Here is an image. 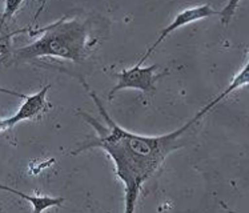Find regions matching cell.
<instances>
[{
  "label": "cell",
  "instance_id": "cell-2",
  "mask_svg": "<svg viewBox=\"0 0 249 213\" xmlns=\"http://www.w3.org/2000/svg\"><path fill=\"white\" fill-rule=\"evenodd\" d=\"M36 32H43V35L30 46L18 50L15 52L18 59L34 60L43 56H53L82 63L96 44L88 32L87 23L79 19H61Z\"/></svg>",
  "mask_w": 249,
  "mask_h": 213
},
{
  "label": "cell",
  "instance_id": "cell-12",
  "mask_svg": "<svg viewBox=\"0 0 249 213\" xmlns=\"http://www.w3.org/2000/svg\"><path fill=\"white\" fill-rule=\"evenodd\" d=\"M0 93H7V95H11V96H18L20 97V99H26L27 95H23V93H20V92H15V91H10V89H5V88H1L0 87Z\"/></svg>",
  "mask_w": 249,
  "mask_h": 213
},
{
  "label": "cell",
  "instance_id": "cell-13",
  "mask_svg": "<svg viewBox=\"0 0 249 213\" xmlns=\"http://www.w3.org/2000/svg\"><path fill=\"white\" fill-rule=\"evenodd\" d=\"M47 1H48V0H41V4H40V7H39V10H37V12H36V15H35V18H34V19H37V18H39V15H40L41 12H43V10H44V7H46V4H47Z\"/></svg>",
  "mask_w": 249,
  "mask_h": 213
},
{
  "label": "cell",
  "instance_id": "cell-7",
  "mask_svg": "<svg viewBox=\"0 0 249 213\" xmlns=\"http://www.w3.org/2000/svg\"><path fill=\"white\" fill-rule=\"evenodd\" d=\"M248 80H249V68H248V63H247V64L244 66V68H243V70H241V71H240L239 73L234 76L233 81L229 84L228 88H227V89H225L223 93H220L219 96L216 97L214 100H212V102L209 103V104H207V106H204L201 111H198L195 117H196L197 120H200V119H201V117H203L205 113H208L211 109H213L214 106H217V104H219L221 100H224L225 97L228 96L229 93H232V92H234L236 89H239V88H241V87L247 86V84H248Z\"/></svg>",
  "mask_w": 249,
  "mask_h": 213
},
{
  "label": "cell",
  "instance_id": "cell-11",
  "mask_svg": "<svg viewBox=\"0 0 249 213\" xmlns=\"http://www.w3.org/2000/svg\"><path fill=\"white\" fill-rule=\"evenodd\" d=\"M12 127V124H11L10 117L8 119H3V120H0V132H4L7 129H11Z\"/></svg>",
  "mask_w": 249,
  "mask_h": 213
},
{
  "label": "cell",
  "instance_id": "cell-8",
  "mask_svg": "<svg viewBox=\"0 0 249 213\" xmlns=\"http://www.w3.org/2000/svg\"><path fill=\"white\" fill-rule=\"evenodd\" d=\"M8 20L3 14H0V53L3 56H7L10 53V46L12 36L18 35L20 32H26V31H16L11 30L8 26Z\"/></svg>",
  "mask_w": 249,
  "mask_h": 213
},
{
  "label": "cell",
  "instance_id": "cell-1",
  "mask_svg": "<svg viewBox=\"0 0 249 213\" xmlns=\"http://www.w3.org/2000/svg\"><path fill=\"white\" fill-rule=\"evenodd\" d=\"M80 81L99 108L100 115L106 120V125L86 112H79L77 115L91 124L96 131V135L88 137V140L79 144L71 153L79 155L92 148H100L106 151L115 164L116 176L124 184V211L132 213L142 185L160 169L171 153L183 147V135L198 120L194 117L183 127L160 136H142L129 132L112 120L96 93L83 79H80Z\"/></svg>",
  "mask_w": 249,
  "mask_h": 213
},
{
  "label": "cell",
  "instance_id": "cell-9",
  "mask_svg": "<svg viewBox=\"0 0 249 213\" xmlns=\"http://www.w3.org/2000/svg\"><path fill=\"white\" fill-rule=\"evenodd\" d=\"M241 0H228L227 5L224 7L223 10L220 11L219 15L221 18V23L223 24H228L231 19L233 18V15L236 14V11L239 8V4Z\"/></svg>",
  "mask_w": 249,
  "mask_h": 213
},
{
  "label": "cell",
  "instance_id": "cell-4",
  "mask_svg": "<svg viewBox=\"0 0 249 213\" xmlns=\"http://www.w3.org/2000/svg\"><path fill=\"white\" fill-rule=\"evenodd\" d=\"M213 15H219V11H214L209 4L197 5V7H192V8H188V10L181 11V12L173 19V21H171V23L160 32L158 40L155 41L152 46L148 48L147 52H145V55L142 56V59L139 60V63L136 66H142V63L147 60L149 56L152 55V52L158 48V46H160V44L163 43L164 39H167L168 36L171 35V34H173L175 31H178V28L187 26V24H191V23H194V21L201 20V19H205V18H209V16Z\"/></svg>",
  "mask_w": 249,
  "mask_h": 213
},
{
  "label": "cell",
  "instance_id": "cell-6",
  "mask_svg": "<svg viewBox=\"0 0 249 213\" xmlns=\"http://www.w3.org/2000/svg\"><path fill=\"white\" fill-rule=\"evenodd\" d=\"M0 189L5 191V192H11L19 196V197L24 198L27 201H30L32 204V212L40 213L44 209L51 208V207H61V204L64 203V198L63 197H50V196H30L26 193L20 192V191H16L14 188L7 187V185H1L0 184Z\"/></svg>",
  "mask_w": 249,
  "mask_h": 213
},
{
  "label": "cell",
  "instance_id": "cell-3",
  "mask_svg": "<svg viewBox=\"0 0 249 213\" xmlns=\"http://www.w3.org/2000/svg\"><path fill=\"white\" fill-rule=\"evenodd\" d=\"M159 68L158 64H152L149 67L135 66L131 70H123L120 72H113L112 75L119 79L117 84L112 88L108 97L112 99L116 92L122 89H139L145 93H152L156 91V83L160 77L165 76L168 71L161 73H156Z\"/></svg>",
  "mask_w": 249,
  "mask_h": 213
},
{
  "label": "cell",
  "instance_id": "cell-5",
  "mask_svg": "<svg viewBox=\"0 0 249 213\" xmlns=\"http://www.w3.org/2000/svg\"><path fill=\"white\" fill-rule=\"evenodd\" d=\"M50 88H51V86H44L40 91L37 92V93H35V95L26 96L24 103L21 104V106L19 108V111L16 112L14 116L10 117L12 127L16 125V124H19L20 122H24V120H32V119H35L36 116H39L41 112L46 109V97L47 92H48Z\"/></svg>",
  "mask_w": 249,
  "mask_h": 213
},
{
  "label": "cell",
  "instance_id": "cell-10",
  "mask_svg": "<svg viewBox=\"0 0 249 213\" xmlns=\"http://www.w3.org/2000/svg\"><path fill=\"white\" fill-rule=\"evenodd\" d=\"M23 1L24 0H5V8L4 12H3V15L7 18V19H12V16L15 15V12L19 8H20V5L23 4Z\"/></svg>",
  "mask_w": 249,
  "mask_h": 213
}]
</instances>
